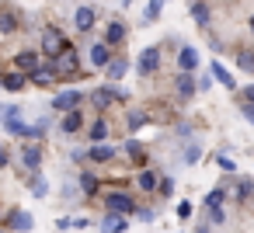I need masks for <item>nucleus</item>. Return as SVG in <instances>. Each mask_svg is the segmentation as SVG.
I'll return each mask as SVG.
<instances>
[{
  "mask_svg": "<svg viewBox=\"0 0 254 233\" xmlns=\"http://www.w3.org/2000/svg\"><path fill=\"white\" fill-rule=\"evenodd\" d=\"M7 223H11L14 230H32V216H28V212H18V209L7 212Z\"/></svg>",
  "mask_w": 254,
  "mask_h": 233,
  "instance_id": "nucleus-17",
  "label": "nucleus"
},
{
  "mask_svg": "<svg viewBox=\"0 0 254 233\" xmlns=\"http://www.w3.org/2000/svg\"><path fill=\"white\" fill-rule=\"evenodd\" d=\"M178 216L188 219V216H191V202H181V205H178Z\"/></svg>",
  "mask_w": 254,
  "mask_h": 233,
  "instance_id": "nucleus-33",
  "label": "nucleus"
},
{
  "mask_svg": "<svg viewBox=\"0 0 254 233\" xmlns=\"http://www.w3.org/2000/svg\"><path fill=\"white\" fill-rule=\"evenodd\" d=\"M32 80H35V84H53V80H56V66H53V63L39 66V70L32 73Z\"/></svg>",
  "mask_w": 254,
  "mask_h": 233,
  "instance_id": "nucleus-14",
  "label": "nucleus"
},
{
  "mask_svg": "<svg viewBox=\"0 0 254 233\" xmlns=\"http://www.w3.org/2000/svg\"><path fill=\"white\" fill-rule=\"evenodd\" d=\"M251 32H254V14H251Z\"/></svg>",
  "mask_w": 254,
  "mask_h": 233,
  "instance_id": "nucleus-38",
  "label": "nucleus"
},
{
  "mask_svg": "<svg viewBox=\"0 0 254 233\" xmlns=\"http://www.w3.org/2000/svg\"><path fill=\"white\" fill-rule=\"evenodd\" d=\"M191 4H202V0H191Z\"/></svg>",
  "mask_w": 254,
  "mask_h": 233,
  "instance_id": "nucleus-39",
  "label": "nucleus"
},
{
  "mask_svg": "<svg viewBox=\"0 0 254 233\" xmlns=\"http://www.w3.org/2000/svg\"><path fill=\"white\" fill-rule=\"evenodd\" d=\"M87 157H91V160H98V164H108V160L115 157V150H112V146H105V143H94V146L87 150Z\"/></svg>",
  "mask_w": 254,
  "mask_h": 233,
  "instance_id": "nucleus-12",
  "label": "nucleus"
},
{
  "mask_svg": "<svg viewBox=\"0 0 254 233\" xmlns=\"http://www.w3.org/2000/svg\"><path fill=\"white\" fill-rule=\"evenodd\" d=\"M80 101H84V94H80V91H60V94L53 98V108L66 115V112H77V108H80Z\"/></svg>",
  "mask_w": 254,
  "mask_h": 233,
  "instance_id": "nucleus-2",
  "label": "nucleus"
},
{
  "mask_svg": "<svg viewBox=\"0 0 254 233\" xmlns=\"http://www.w3.org/2000/svg\"><path fill=\"white\" fill-rule=\"evenodd\" d=\"M91 139H94V143H105V139H108V122L98 118V122L91 125Z\"/></svg>",
  "mask_w": 254,
  "mask_h": 233,
  "instance_id": "nucleus-21",
  "label": "nucleus"
},
{
  "mask_svg": "<svg viewBox=\"0 0 254 233\" xmlns=\"http://www.w3.org/2000/svg\"><path fill=\"white\" fill-rule=\"evenodd\" d=\"M73 25H77L80 32H87V28L94 25V11H91V7H80V11L73 14Z\"/></svg>",
  "mask_w": 254,
  "mask_h": 233,
  "instance_id": "nucleus-13",
  "label": "nucleus"
},
{
  "mask_svg": "<svg viewBox=\"0 0 254 233\" xmlns=\"http://www.w3.org/2000/svg\"><path fill=\"white\" fill-rule=\"evenodd\" d=\"M139 125H146V115L143 112H129V129H139Z\"/></svg>",
  "mask_w": 254,
  "mask_h": 233,
  "instance_id": "nucleus-29",
  "label": "nucleus"
},
{
  "mask_svg": "<svg viewBox=\"0 0 254 233\" xmlns=\"http://www.w3.org/2000/svg\"><path fill=\"white\" fill-rule=\"evenodd\" d=\"M191 18H195L198 25H209V7H205V4H191Z\"/></svg>",
  "mask_w": 254,
  "mask_h": 233,
  "instance_id": "nucleus-26",
  "label": "nucleus"
},
{
  "mask_svg": "<svg viewBox=\"0 0 254 233\" xmlns=\"http://www.w3.org/2000/svg\"><path fill=\"white\" fill-rule=\"evenodd\" d=\"M237 63H240V70H247V73H251V70H254V53H240V56H237Z\"/></svg>",
  "mask_w": 254,
  "mask_h": 233,
  "instance_id": "nucleus-28",
  "label": "nucleus"
},
{
  "mask_svg": "<svg viewBox=\"0 0 254 233\" xmlns=\"http://www.w3.org/2000/svg\"><path fill=\"white\" fill-rule=\"evenodd\" d=\"M178 66H181L185 73H191V70L198 66V53H195L191 46H188V49H181V56H178Z\"/></svg>",
  "mask_w": 254,
  "mask_h": 233,
  "instance_id": "nucleus-9",
  "label": "nucleus"
},
{
  "mask_svg": "<svg viewBox=\"0 0 254 233\" xmlns=\"http://www.w3.org/2000/svg\"><path fill=\"white\" fill-rule=\"evenodd\" d=\"M126 66H129V63H126V59H112V63H108V66H105V70H108V77H112V80H119V77H122V73H126Z\"/></svg>",
  "mask_w": 254,
  "mask_h": 233,
  "instance_id": "nucleus-23",
  "label": "nucleus"
},
{
  "mask_svg": "<svg viewBox=\"0 0 254 233\" xmlns=\"http://www.w3.org/2000/svg\"><path fill=\"white\" fill-rule=\"evenodd\" d=\"M4 87H7V91H21V87H25V73H7V77H4Z\"/></svg>",
  "mask_w": 254,
  "mask_h": 233,
  "instance_id": "nucleus-24",
  "label": "nucleus"
},
{
  "mask_svg": "<svg viewBox=\"0 0 254 233\" xmlns=\"http://www.w3.org/2000/svg\"><path fill=\"white\" fill-rule=\"evenodd\" d=\"M32 188H35V195H39V198H42V195H46V191H49V188H46V181H42V177H39V174H35V184H32Z\"/></svg>",
  "mask_w": 254,
  "mask_h": 233,
  "instance_id": "nucleus-32",
  "label": "nucleus"
},
{
  "mask_svg": "<svg viewBox=\"0 0 254 233\" xmlns=\"http://www.w3.org/2000/svg\"><path fill=\"white\" fill-rule=\"evenodd\" d=\"M14 63H18L21 73H35V70H39V56H35V53H18Z\"/></svg>",
  "mask_w": 254,
  "mask_h": 233,
  "instance_id": "nucleus-10",
  "label": "nucleus"
},
{
  "mask_svg": "<svg viewBox=\"0 0 254 233\" xmlns=\"http://www.w3.org/2000/svg\"><path fill=\"white\" fill-rule=\"evenodd\" d=\"M122 94L115 91V87H101V91H94V108H108L112 101H119Z\"/></svg>",
  "mask_w": 254,
  "mask_h": 233,
  "instance_id": "nucleus-7",
  "label": "nucleus"
},
{
  "mask_svg": "<svg viewBox=\"0 0 254 233\" xmlns=\"http://www.w3.org/2000/svg\"><path fill=\"white\" fill-rule=\"evenodd\" d=\"M7 160H11V153H7V146L0 143V167H7Z\"/></svg>",
  "mask_w": 254,
  "mask_h": 233,
  "instance_id": "nucleus-35",
  "label": "nucleus"
},
{
  "mask_svg": "<svg viewBox=\"0 0 254 233\" xmlns=\"http://www.w3.org/2000/svg\"><path fill=\"white\" fill-rule=\"evenodd\" d=\"M157 191H160V195H171V191H174V181H171V177H164V181L157 184Z\"/></svg>",
  "mask_w": 254,
  "mask_h": 233,
  "instance_id": "nucleus-31",
  "label": "nucleus"
},
{
  "mask_svg": "<svg viewBox=\"0 0 254 233\" xmlns=\"http://www.w3.org/2000/svg\"><path fill=\"white\" fill-rule=\"evenodd\" d=\"M136 205H132V198L129 195H122V191H108V212H119V216H129Z\"/></svg>",
  "mask_w": 254,
  "mask_h": 233,
  "instance_id": "nucleus-4",
  "label": "nucleus"
},
{
  "mask_svg": "<svg viewBox=\"0 0 254 233\" xmlns=\"http://www.w3.org/2000/svg\"><path fill=\"white\" fill-rule=\"evenodd\" d=\"M42 49H46V56H53V59H56V56L66 49V39H63L56 28H46V35H42Z\"/></svg>",
  "mask_w": 254,
  "mask_h": 233,
  "instance_id": "nucleus-3",
  "label": "nucleus"
},
{
  "mask_svg": "<svg viewBox=\"0 0 254 233\" xmlns=\"http://www.w3.org/2000/svg\"><path fill=\"white\" fill-rule=\"evenodd\" d=\"M244 118H251V122H254V105H247V101H244Z\"/></svg>",
  "mask_w": 254,
  "mask_h": 233,
  "instance_id": "nucleus-36",
  "label": "nucleus"
},
{
  "mask_svg": "<svg viewBox=\"0 0 254 233\" xmlns=\"http://www.w3.org/2000/svg\"><path fill=\"white\" fill-rule=\"evenodd\" d=\"M53 66H56V77H73V73H80V66H77V53H73L70 46L56 56V63H53Z\"/></svg>",
  "mask_w": 254,
  "mask_h": 233,
  "instance_id": "nucleus-1",
  "label": "nucleus"
},
{
  "mask_svg": "<svg viewBox=\"0 0 254 233\" xmlns=\"http://www.w3.org/2000/svg\"><path fill=\"white\" fill-rule=\"evenodd\" d=\"M136 184H139L143 191H157V184H160V177H157L153 171H146V167H143V171H139V181H136Z\"/></svg>",
  "mask_w": 254,
  "mask_h": 233,
  "instance_id": "nucleus-16",
  "label": "nucleus"
},
{
  "mask_svg": "<svg viewBox=\"0 0 254 233\" xmlns=\"http://www.w3.org/2000/svg\"><path fill=\"white\" fill-rule=\"evenodd\" d=\"M157 63H160V53H157L153 46L139 53V73H143V77H150V73L157 70Z\"/></svg>",
  "mask_w": 254,
  "mask_h": 233,
  "instance_id": "nucleus-5",
  "label": "nucleus"
},
{
  "mask_svg": "<svg viewBox=\"0 0 254 233\" xmlns=\"http://www.w3.org/2000/svg\"><path fill=\"white\" fill-rule=\"evenodd\" d=\"M80 191H84V195H94V191H98V177H94V174H80Z\"/></svg>",
  "mask_w": 254,
  "mask_h": 233,
  "instance_id": "nucleus-25",
  "label": "nucleus"
},
{
  "mask_svg": "<svg viewBox=\"0 0 254 233\" xmlns=\"http://www.w3.org/2000/svg\"><path fill=\"white\" fill-rule=\"evenodd\" d=\"M14 28H18V21L11 14H0V32H14Z\"/></svg>",
  "mask_w": 254,
  "mask_h": 233,
  "instance_id": "nucleus-30",
  "label": "nucleus"
},
{
  "mask_svg": "<svg viewBox=\"0 0 254 233\" xmlns=\"http://www.w3.org/2000/svg\"><path fill=\"white\" fill-rule=\"evenodd\" d=\"M101 230H105V233H122V230H126V216H119V212H108V216L101 219Z\"/></svg>",
  "mask_w": 254,
  "mask_h": 233,
  "instance_id": "nucleus-8",
  "label": "nucleus"
},
{
  "mask_svg": "<svg viewBox=\"0 0 254 233\" xmlns=\"http://www.w3.org/2000/svg\"><path fill=\"white\" fill-rule=\"evenodd\" d=\"M185 160H188V164H195V160H198V146H188V153H185Z\"/></svg>",
  "mask_w": 254,
  "mask_h": 233,
  "instance_id": "nucleus-34",
  "label": "nucleus"
},
{
  "mask_svg": "<svg viewBox=\"0 0 254 233\" xmlns=\"http://www.w3.org/2000/svg\"><path fill=\"white\" fill-rule=\"evenodd\" d=\"M212 77H216V80H219L223 87H230V91L237 87V84H233V77H230V73L223 70V63H212Z\"/></svg>",
  "mask_w": 254,
  "mask_h": 233,
  "instance_id": "nucleus-19",
  "label": "nucleus"
},
{
  "mask_svg": "<svg viewBox=\"0 0 254 233\" xmlns=\"http://www.w3.org/2000/svg\"><path fill=\"white\" fill-rule=\"evenodd\" d=\"M105 39H108V42H122V39H126V25H122V21H112L108 32H105Z\"/></svg>",
  "mask_w": 254,
  "mask_h": 233,
  "instance_id": "nucleus-18",
  "label": "nucleus"
},
{
  "mask_svg": "<svg viewBox=\"0 0 254 233\" xmlns=\"http://www.w3.org/2000/svg\"><path fill=\"white\" fill-rule=\"evenodd\" d=\"M91 63H94V66H108V63H112V49H108V42H98V46L91 49Z\"/></svg>",
  "mask_w": 254,
  "mask_h": 233,
  "instance_id": "nucleus-6",
  "label": "nucleus"
},
{
  "mask_svg": "<svg viewBox=\"0 0 254 233\" xmlns=\"http://www.w3.org/2000/svg\"><path fill=\"white\" fill-rule=\"evenodd\" d=\"M178 94H181V98H191V94H195V80H191V73H181V80H178Z\"/></svg>",
  "mask_w": 254,
  "mask_h": 233,
  "instance_id": "nucleus-20",
  "label": "nucleus"
},
{
  "mask_svg": "<svg viewBox=\"0 0 254 233\" xmlns=\"http://www.w3.org/2000/svg\"><path fill=\"white\" fill-rule=\"evenodd\" d=\"M80 129H84L80 108H77V112H66V115H63V132H80Z\"/></svg>",
  "mask_w": 254,
  "mask_h": 233,
  "instance_id": "nucleus-11",
  "label": "nucleus"
},
{
  "mask_svg": "<svg viewBox=\"0 0 254 233\" xmlns=\"http://www.w3.org/2000/svg\"><path fill=\"white\" fill-rule=\"evenodd\" d=\"M244 98H247V105H254V87H247V91H244Z\"/></svg>",
  "mask_w": 254,
  "mask_h": 233,
  "instance_id": "nucleus-37",
  "label": "nucleus"
},
{
  "mask_svg": "<svg viewBox=\"0 0 254 233\" xmlns=\"http://www.w3.org/2000/svg\"><path fill=\"white\" fill-rule=\"evenodd\" d=\"M223 202H226V191H209V195H205V205H209V209H219Z\"/></svg>",
  "mask_w": 254,
  "mask_h": 233,
  "instance_id": "nucleus-27",
  "label": "nucleus"
},
{
  "mask_svg": "<svg viewBox=\"0 0 254 233\" xmlns=\"http://www.w3.org/2000/svg\"><path fill=\"white\" fill-rule=\"evenodd\" d=\"M21 160H25V167L35 171V167L42 164V150H39V146H25V150H21Z\"/></svg>",
  "mask_w": 254,
  "mask_h": 233,
  "instance_id": "nucleus-15",
  "label": "nucleus"
},
{
  "mask_svg": "<svg viewBox=\"0 0 254 233\" xmlns=\"http://www.w3.org/2000/svg\"><path fill=\"white\" fill-rule=\"evenodd\" d=\"M126 153H129V160H136L139 167L146 164V153H143V146H139V143H126Z\"/></svg>",
  "mask_w": 254,
  "mask_h": 233,
  "instance_id": "nucleus-22",
  "label": "nucleus"
}]
</instances>
